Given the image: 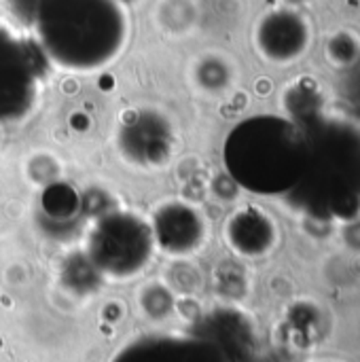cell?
Segmentation results:
<instances>
[{
    "instance_id": "5",
    "label": "cell",
    "mask_w": 360,
    "mask_h": 362,
    "mask_svg": "<svg viewBox=\"0 0 360 362\" xmlns=\"http://www.w3.org/2000/svg\"><path fill=\"white\" fill-rule=\"evenodd\" d=\"M108 362H231L199 331L149 333L121 346Z\"/></svg>"
},
{
    "instance_id": "7",
    "label": "cell",
    "mask_w": 360,
    "mask_h": 362,
    "mask_svg": "<svg viewBox=\"0 0 360 362\" xmlns=\"http://www.w3.org/2000/svg\"><path fill=\"white\" fill-rule=\"evenodd\" d=\"M140 308L151 320H163L174 312V295L161 284H151L140 291Z\"/></svg>"
},
{
    "instance_id": "8",
    "label": "cell",
    "mask_w": 360,
    "mask_h": 362,
    "mask_svg": "<svg viewBox=\"0 0 360 362\" xmlns=\"http://www.w3.org/2000/svg\"><path fill=\"white\" fill-rule=\"evenodd\" d=\"M21 2H32V0H21Z\"/></svg>"
},
{
    "instance_id": "1",
    "label": "cell",
    "mask_w": 360,
    "mask_h": 362,
    "mask_svg": "<svg viewBox=\"0 0 360 362\" xmlns=\"http://www.w3.org/2000/svg\"><path fill=\"white\" fill-rule=\"evenodd\" d=\"M30 8V36L57 68L98 72L127 45L129 19L121 0H32Z\"/></svg>"
},
{
    "instance_id": "3",
    "label": "cell",
    "mask_w": 360,
    "mask_h": 362,
    "mask_svg": "<svg viewBox=\"0 0 360 362\" xmlns=\"http://www.w3.org/2000/svg\"><path fill=\"white\" fill-rule=\"evenodd\" d=\"M151 223L132 212H110L93 223L85 240L89 265L108 280H132L153 259Z\"/></svg>"
},
{
    "instance_id": "6",
    "label": "cell",
    "mask_w": 360,
    "mask_h": 362,
    "mask_svg": "<svg viewBox=\"0 0 360 362\" xmlns=\"http://www.w3.org/2000/svg\"><path fill=\"white\" fill-rule=\"evenodd\" d=\"M151 231L155 248L170 257L193 255L208 238L202 214L182 202L161 204L153 212Z\"/></svg>"
},
{
    "instance_id": "2",
    "label": "cell",
    "mask_w": 360,
    "mask_h": 362,
    "mask_svg": "<svg viewBox=\"0 0 360 362\" xmlns=\"http://www.w3.org/2000/svg\"><path fill=\"white\" fill-rule=\"evenodd\" d=\"M308 140L289 121L274 117L236 125L225 142V165L233 180L259 195H284L303 176Z\"/></svg>"
},
{
    "instance_id": "4",
    "label": "cell",
    "mask_w": 360,
    "mask_h": 362,
    "mask_svg": "<svg viewBox=\"0 0 360 362\" xmlns=\"http://www.w3.org/2000/svg\"><path fill=\"white\" fill-rule=\"evenodd\" d=\"M47 64L34 38L0 17V123H17L34 112Z\"/></svg>"
}]
</instances>
